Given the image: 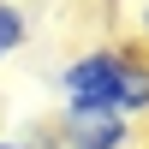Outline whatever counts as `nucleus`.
Here are the masks:
<instances>
[{"instance_id":"f257e3e1","label":"nucleus","mask_w":149,"mask_h":149,"mask_svg":"<svg viewBox=\"0 0 149 149\" xmlns=\"http://www.w3.org/2000/svg\"><path fill=\"white\" fill-rule=\"evenodd\" d=\"M119 66H125V48L102 42V48H84L60 66V107H113V84Z\"/></svg>"},{"instance_id":"f03ea898","label":"nucleus","mask_w":149,"mask_h":149,"mask_svg":"<svg viewBox=\"0 0 149 149\" xmlns=\"http://www.w3.org/2000/svg\"><path fill=\"white\" fill-rule=\"evenodd\" d=\"M137 125L119 119L113 107H60L54 119V149H131Z\"/></svg>"},{"instance_id":"7ed1b4c3","label":"nucleus","mask_w":149,"mask_h":149,"mask_svg":"<svg viewBox=\"0 0 149 149\" xmlns=\"http://www.w3.org/2000/svg\"><path fill=\"white\" fill-rule=\"evenodd\" d=\"M113 113L119 119H149V54L143 48H125V66H119V84H113Z\"/></svg>"},{"instance_id":"20e7f679","label":"nucleus","mask_w":149,"mask_h":149,"mask_svg":"<svg viewBox=\"0 0 149 149\" xmlns=\"http://www.w3.org/2000/svg\"><path fill=\"white\" fill-rule=\"evenodd\" d=\"M24 42H30V18H24V6H18V0H0V60H12Z\"/></svg>"},{"instance_id":"39448f33","label":"nucleus","mask_w":149,"mask_h":149,"mask_svg":"<svg viewBox=\"0 0 149 149\" xmlns=\"http://www.w3.org/2000/svg\"><path fill=\"white\" fill-rule=\"evenodd\" d=\"M137 48H143V54H149V0H143V6H137Z\"/></svg>"}]
</instances>
